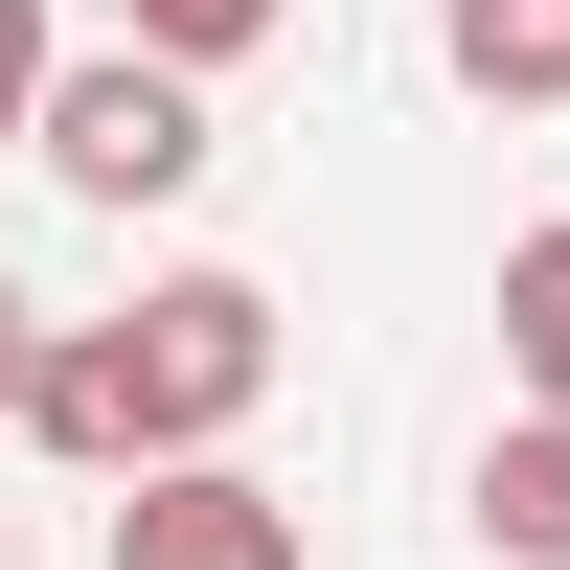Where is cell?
I'll return each instance as SVG.
<instances>
[{
  "label": "cell",
  "mask_w": 570,
  "mask_h": 570,
  "mask_svg": "<svg viewBox=\"0 0 570 570\" xmlns=\"http://www.w3.org/2000/svg\"><path fill=\"white\" fill-rule=\"evenodd\" d=\"M46 183L69 206H183L206 183V69H160V46H69V91H46Z\"/></svg>",
  "instance_id": "cell-1"
},
{
  "label": "cell",
  "mask_w": 570,
  "mask_h": 570,
  "mask_svg": "<svg viewBox=\"0 0 570 570\" xmlns=\"http://www.w3.org/2000/svg\"><path fill=\"white\" fill-rule=\"evenodd\" d=\"M115 343H137V411H160V480H183L274 411V274H160Z\"/></svg>",
  "instance_id": "cell-2"
},
{
  "label": "cell",
  "mask_w": 570,
  "mask_h": 570,
  "mask_svg": "<svg viewBox=\"0 0 570 570\" xmlns=\"http://www.w3.org/2000/svg\"><path fill=\"white\" fill-rule=\"evenodd\" d=\"M115 570H320V548H297V502H274L252 456H183V480L115 502Z\"/></svg>",
  "instance_id": "cell-3"
},
{
  "label": "cell",
  "mask_w": 570,
  "mask_h": 570,
  "mask_svg": "<svg viewBox=\"0 0 570 570\" xmlns=\"http://www.w3.org/2000/svg\"><path fill=\"white\" fill-rule=\"evenodd\" d=\"M23 434L46 456H69V480H160V411H137V343H115V320H69V343H46V411H23Z\"/></svg>",
  "instance_id": "cell-4"
},
{
  "label": "cell",
  "mask_w": 570,
  "mask_h": 570,
  "mask_svg": "<svg viewBox=\"0 0 570 570\" xmlns=\"http://www.w3.org/2000/svg\"><path fill=\"white\" fill-rule=\"evenodd\" d=\"M480 548L502 570H570V411H502L480 434Z\"/></svg>",
  "instance_id": "cell-5"
},
{
  "label": "cell",
  "mask_w": 570,
  "mask_h": 570,
  "mask_svg": "<svg viewBox=\"0 0 570 570\" xmlns=\"http://www.w3.org/2000/svg\"><path fill=\"white\" fill-rule=\"evenodd\" d=\"M456 91H502V115H570V0H456Z\"/></svg>",
  "instance_id": "cell-6"
},
{
  "label": "cell",
  "mask_w": 570,
  "mask_h": 570,
  "mask_svg": "<svg viewBox=\"0 0 570 570\" xmlns=\"http://www.w3.org/2000/svg\"><path fill=\"white\" fill-rule=\"evenodd\" d=\"M502 365H525V411H570V228L502 252Z\"/></svg>",
  "instance_id": "cell-7"
},
{
  "label": "cell",
  "mask_w": 570,
  "mask_h": 570,
  "mask_svg": "<svg viewBox=\"0 0 570 570\" xmlns=\"http://www.w3.org/2000/svg\"><path fill=\"white\" fill-rule=\"evenodd\" d=\"M274 23H297V0H115V46H160V69H252Z\"/></svg>",
  "instance_id": "cell-8"
},
{
  "label": "cell",
  "mask_w": 570,
  "mask_h": 570,
  "mask_svg": "<svg viewBox=\"0 0 570 570\" xmlns=\"http://www.w3.org/2000/svg\"><path fill=\"white\" fill-rule=\"evenodd\" d=\"M46 91H69V46H46V0H0V160H46Z\"/></svg>",
  "instance_id": "cell-9"
},
{
  "label": "cell",
  "mask_w": 570,
  "mask_h": 570,
  "mask_svg": "<svg viewBox=\"0 0 570 570\" xmlns=\"http://www.w3.org/2000/svg\"><path fill=\"white\" fill-rule=\"evenodd\" d=\"M46 343H69V320H46L23 274H0V434H23V411H46Z\"/></svg>",
  "instance_id": "cell-10"
},
{
  "label": "cell",
  "mask_w": 570,
  "mask_h": 570,
  "mask_svg": "<svg viewBox=\"0 0 570 570\" xmlns=\"http://www.w3.org/2000/svg\"><path fill=\"white\" fill-rule=\"evenodd\" d=\"M0 570H23V525H0Z\"/></svg>",
  "instance_id": "cell-11"
}]
</instances>
